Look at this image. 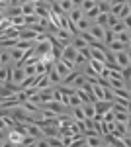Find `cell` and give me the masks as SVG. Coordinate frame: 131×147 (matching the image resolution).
<instances>
[{
  "mask_svg": "<svg viewBox=\"0 0 131 147\" xmlns=\"http://www.w3.org/2000/svg\"><path fill=\"white\" fill-rule=\"evenodd\" d=\"M112 59L114 63L120 69L131 67V57H129V49H123V51H118V53H112Z\"/></svg>",
  "mask_w": 131,
  "mask_h": 147,
  "instance_id": "1",
  "label": "cell"
},
{
  "mask_svg": "<svg viewBox=\"0 0 131 147\" xmlns=\"http://www.w3.org/2000/svg\"><path fill=\"white\" fill-rule=\"evenodd\" d=\"M24 77H26V73H24V67H16V65L12 63V65H10V75H8V80L20 86V82L24 80Z\"/></svg>",
  "mask_w": 131,
  "mask_h": 147,
  "instance_id": "2",
  "label": "cell"
},
{
  "mask_svg": "<svg viewBox=\"0 0 131 147\" xmlns=\"http://www.w3.org/2000/svg\"><path fill=\"white\" fill-rule=\"evenodd\" d=\"M88 34H90V37H92V39H96V41H102V43H104V37H106V28H104V26H96V24H90Z\"/></svg>",
  "mask_w": 131,
  "mask_h": 147,
  "instance_id": "3",
  "label": "cell"
},
{
  "mask_svg": "<svg viewBox=\"0 0 131 147\" xmlns=\"http://www.w3.org/2000/svg\"><path fill=\"white\" fill-rule=\"evenodd\" d=\"M39 34L33 26H24L22 30H20V34H18V39H26V41H33L35 39V35Z\"/></svg>",
  "mask_w": 131,
  "mask_h": 147,
  "instance_id": "4",
  "label": "cell"
},
{
  "mask_svg": "<svg viewBox=\"0 0 131 147\" xmlns=\"http://www.w3.org/2000/svg\"><path fill=\"white\" fill-rule=\"evenodd\" d=\"M106 49H108V53H118V51H123V49H129V45H123L121 41L112 39L110 43H106Z\"/></svg>",
  "mask_w": 131,
  "mask_h": 147,
  "instance_id": "5",
  "label": "cell"
},
{
  "mask_svg": "<svg viewBox=\"0 0 131 147\" xmlns=\"http://www.w3.org/2000/svg\"><path fill=\"white\" fill-rule=\"evenodd\" d=\"M131 30H123V32H116L114 34V39L116 41H121L123 45H129V41H131V35H129Z\"/></svg>",
  "mask_w": 131,
  "mask_h": 147,
  "instance_id": "6",
  "label": "cell"
},
{
  "mask_svg": "<svg viewBox=\"0 0 131 147\" xmlns=\"http://www.w3.org/2000/svg\"><path fill=\"white\" fill-rule=\"evenodd\" d=\"M75 55H77V49L71 45V43H67V45L63 47V51H61V57L67 59V61H75Z\"/></svg>",
  "mask_w": 131,
  "mask_h": 147,
  "instance_id": "7",
  "label": "cell"
},
{
  "mask_svg": "<svg viewBox=\"0 0 131 147\" xmlns=\"http://www.w3.org/2000/svg\"><path fill=\"white\" fill-rule=\"evenodd\" d=\"M92 104H94V110H96V114H104V112H108L110 106H112V102H108V100H94Z\"/></svg>",
  "mask_w": 131,
  "mask_h": 147,
  "instance_id": "8",
  "label": "cell"
},
{
  "mask_svg": "<svg viewBox=\"0 0 131 147\" xmlns=\"http://www.w3.org/2000/svg\"><path fill=\"white\" fill-rule=\"evenodd\" d=\"M82 16H84V12L80 10L78 6H75V8H73L71 12H67V18H69V22H73V24H77L78 20L82 18Z\"/></svg>",
  "mask_w": 131,
  "mask_h": 147,
  "instance_id": "9",
  "label": "cell"
},
{
  "mask_svg": "<svg viewBox=\"0 0 131 147\" xmlns=\"http://www.w3.org/2000/svg\"><path fill=\"white\" fill-rule=\"evenodd\" d=\"M37 79H39V75H32V77H24V80L20 82V88H32V86H35L37 84Z\"/></svg>",
  "mask_w": 131,
  "mask_h": 147,
  "instance_id": "10",
  "label": "cell"
},
{
  "mask_svg": "<svg viewBox=\"0 0 131 147\" xmlns=\"http://www.w3.org/2000/svg\"><path fill=\"white\" fill-rule=\"evenodd\" d=\"M8 65H12L10 49H0V67H8Z\"/></svg>",
  "mask_w": 131,
  "mask_h": 147,
  "instance_id": "11",
  "label": "cell"
},
{
  "mask_svg": "<svg viewBox=\"0 0 131 147\" xmlns=\"http://www.w3.org/2000/svg\"><path fill=\"white\" fill-rule=\"evenodd\" d=\"M22 134L20 131H16V129H12V131H8V145H20L22 143Z\"/></svg>",
  "mask_w": 131,
  "mask_h": 147,
  "instance_id": "12",
  "label": "cell"
},
{
  "mask_svg": "<svg viewBox=\"0 0 131 147\" xmlns=\"http://www.w3.org/2000/svg\"><path fill=\"white\" fill-rule=\"evenodd\" d=\"M104 145V139H102V136H86V147H100Z\"/></svg>",
  "mask_w": 131,
  "mask_h": 147,
  "instance_id": "13",
  "label": "cell"
},
{
  "mask_svg": "<svg viewBox=\"0 0 131 147\" xmlns=\"http://www.w3.org/2000/svg\"><path fill=\"white\" fill-rule=\"evenodd\" d=\"M47 77H49V80H51V84H57V86H59V84H61V82H63V77H61V75H59V73H57V71H55V67H51L49 69V73H47Z\"/></svg>",
  "mask_w": 131,
  "mask_h": 147,
  "instance_id": "14",
  "label": "cell"
},
{
  "mask_svg": "<svg viewBox=\"0 0 131 147\" xmlns=\"http://www.w3.org/2000/svg\"><path fill=\"white\" fill-rule=\"evenodd\" d=\"M49 86H53V84H51V80H49V77H47V75H39L35 88H37V90H43V88H49Z\"/></svg>",
  "mask_w": 131,
  "mask_h": 147,
  "instance_id": "15",
  "label": "cell"
},
{
  "mask_svg": "<svg viewBox=\"0 0 131 147\" xmlns=\"http://www.w3.org/2000/svg\"><path fill=\"white\" fill-rule=\"evenodd\" d=\"M39 98H41V104H47V102L53 100V88L49 86V88H43V90H39Z\"/></svg>",
  "mask_w": 131,
  "mask_h": 147,
  "instance_id": "16",
  "label": "cell"
},
{
  "mask_svg": "<svg viewBox=\"0 0 131 147\" xmlns=\"http://www.w3.org/2000/svg\"><path fill=\"white\" fill-rule=\"evenodd\" d=\"M10 53H12V63L16 65V63H20V61L24 59V53H26V51H24V49H20V47H12Z\"/></svg>",
  "mask_w": 131,
  "mask_h": 147,
  "instance_id": "17",
  "label": "cell"
},
{
  "mask_svg": "<svg viewBox=\"0 0 131 147\" xmlns=\"http://www.w3.org/2000/svg\"><path fill=\"white\" fill-rule=\"evenodd\" d=\"M114 120H116V122H123V124H129V110L114 112Z\"/></svg>",
  "mask_w": 131,
  "mask_h": 147,
  "instance_id": "18",
  "label": "cell"
},
{
  "mask_svg": "<svg viewBox=\"0 0 131 147\" xmlns=\"http://www.w3.org/2000/svg\"><path fill=\"white\" fill-rule=\"evenodd\" d=\"M71 45L75 47V49H82V47H88V43L86 41H84V39H82V37H80V35H73V39H71Z\"/></svg>",
  "mask_w": 131,
  "mask_h": 147,
  "instance_id": "19",
  "label": "cell"
},
{
  "mask_svg": "<svg viewBox=\"0 0 131 147\" xmlns=\"http://www.w3.org/2000/svg\"><path fill=\"white\" fill-rule=\"evenodd\" d=\"M75 26H77L78 34H80V32H88V28H90V20H88V18H84V16H82V18H80V20H78V22L75 24Z\"/></svg>",
  "mask_w": 131,
  "mask_h": 147,
  "instance_id": "20",
  "label": "cell"
},
{
  "mask_svg": "<svg viewBox=\"0 0 131 147\" xmlns=\"http://www.w3.org/2000/svg\"><path fill=\"white\" fill-rule=\"evenodd\" d=\"M16 92L12 90L10 86H6V84H0V100H6V98H10V96H14Z\"/></svg>",
  "mask_w": 131,
  "mask_h": 147,
  "instance_id": "21",
  "label": "cell"
},
{
  "mask_svg": "<svg viewBox=\"0 0 131 147\" xmlns=\"http://www.w3.org/2000/svg\"><path fill=\"white\" fill-rule=\"evenodd\" d=\"M88 67L92 69V71H94V73H102V71H104V63H100V61H96V59H88Z\"/></svg>",
  "mask_w": 131,
  "mask_h": 147,
  "instance_id": "22",
  "label": "cell"
},
{
  "mask_svg": "<svg viewBox=\"0 0 131 147\" xmlns=\"http://www.w3.org/2000/svg\"><path fill=\"white\" fill-rule=\"evenodd\" d=\"M16 41H18V37H8V39H0V49H12V47H16Z\"/></svg>",
  "mask_w": 131,
  "mask_h": 147,
  "instance_id": "23",
  "label": "cell"
},
{
  "mask_svg": "<svg viewBox=\"0 0 131 147\" xmlns=\"http://www.w3.org/2000/svg\"><path fill=\"white\" fill-rule=\"evenodd\" d=\"M82 112H84V118H94V114H96V110H94V104H92V102L82 104Z\"/></svg>",
  "mask_w": 131,
  "mask_h": 147,
  "instance_id": "24",
  "label": "cell"
},
{
  "mask_svg": "<svg viewBox=\"0 0 131 147\" xmlns=\"http://www.w3.org/2000/svg\"><path fill=\"white\" fill-rule=\"evenodd\" d=\"M129 16H131V4H129V2H125V4L121 6L118 18H120V20H123V18H129Z\"/></svg>",
  "mask_w": 131,
  "mask_h": 147,
  "instance_id": "25",
  "label": "cell"
},
{
  "mask_svg": "<svg viewBox=\"0 0 131 147\" xmlns=\"http://www.w3.org/2000/svg\"><path fill=\"white\" fill-rule=\"evenodd\" d=\"M106 22H108V14L100 12V14H98V16H96V18H94L90 24H96V26H104V28H106Z\"/></svg>",
  "mask_w": 131,
  "mask_h": 147,
  "instance_id": "26",
  "label": "cell"
},
{
  "mask_svg": "<svg viewBox=\"0 0 131 147\" xmlns=\"http://www.w3.org/2000/svg\"><path fill=\"white\" fill-rule=\"evenodd\" d=\"M96 4H98V0H82L78 8H80V10H82V12H88V10H90V8H94Z\"/></svg>",
  "mask_w": 131,
  "mask_h": 147,
  "instance_id": "27",
  "label": "cell"
},
{
  "mask_svg": "<svg viewBox=\"0 0 131 147\" xmlns=\"http://www.w3.org/2000/svg\"><path fill=\"white\" fill-rule=\"evenodd\" d=\"M10 24L22 30L24 26H26V20H24V16H12V18H10Z\"/></svg>",
  "mask_w": 131,
  "mask_h": 147,
  "instance_id": "28",
  "label": "cell"
},
{
  "mask_svg": "<svg viewBox=\"0 0 131 147\" xmlns=\"http://www.w3.org/2000/svg\"><path fill=\"white\" fill-rule=\"evenodd\" d=\"M116 129L120 131L121 136H129V124H123V122H116Z\"/></svg>",
  "mask_w": 131,
  "mask_h": 147,
  "instance_id": "29",
  "label": "cell"
},
{
  "mask_svg": "<svg viewBox=\"0 0 131 147\" xmlns=\"http://www.w3.org/2000/svg\"><path fill=\"white\" fill-rule=\"evenodd\" d=\"M73 63H75V67H80V65L84 67V65L88 63V59L82 55V53H78V51H77V55H75V61H73Z\"/></svg>",
  "mask_w": 131,
  "mask_h": 147,
  "instance_id": "30",
  "label": "cell"
},
{
  "mask_svg": "<svg viewBox=\"0 0 131 147\" xmlns=\"http://www.w3.org/2000/svg\"><path fill=\"white\" fill-rule=\"evenodd\" d=\"M98 14H100V8H98V4H96L94 8H90V10H88V12H84V18H88V20L92 22V20H94V18H96Z\"/></svg>",
  "mask_w": 131,
  "mask_h": 147,
  "instance_id": "31",
  "label": "cell"
},
{
  "mask_svg": "<svg viewBox=\"0 0 131 147\" xmlns=\"http://www.w3.org/2000/svg\"><path fill=\"white\" fill-rule=\"evenodd\" d=\"M59 6H61V10L65 12H71L73 10V8H75V4H73V2H71V0H61V2H59Z\"/></svg>",
  "mask_w": 131,
  "mask_h": 147,
  "instance_id": "32",
  "label": "cell"
},
{
  "mask_svg": "<svg viewBox=\"0 0 131 147\" xmlns=\"http://www.w3.org/2000/svg\"><path fill=\"white\" fill-rule=\"evenodd\" d=\"M24 20H26V26H35V24L39 22V16H35V14H28V16H24Z\"/></svg>",
  "mask_w": 131,
  "mask_h": 147,
  "instance_id": "33",
  "label": "cell"
},
{
  "mask_svg": "<svg viewBox=\"0 0 131 147\" xmlns=\"http://www.w3.org/2000/svg\"><path fill=\"white\" fill-rule=\"evenodd\" d=\"M6 16H8V18H12V16H24L22 6H10V10L6 12Z\"/></svg>",
  "mask_w": 131,
  "mask_h": 147,
  "instance_id": "34",
  "label": "cell"
},
{
  "mask_svg": "<svg viewBox=\"0 0 131 147\" xmlns=\"http://www.w3.org/2000/svg\"><path fill=\"white\" fill-rule=\"evenodd\" d=\"M33 8H35V4H32V2H28V4H22V14H24V16H28V14H33Z\"/></svg>",
  "mask_w": 131,
  "mask_h": 147,
  "instance_id": "35",
  "label": "cell"
},
{
  "mask_svg": "<svg viewBox=\"0 0 131 147\" xmlns=\"http://www.w3.org/2000/svg\"><path fill=\"white\" fill-rule=\"evenodd\" d=\"M8 75H10V65L8 67H0V82L8 80Z\"/></svg>",
  "mask_w": 131,
  "mask_h": 147,
  "instance_id": "36",
  "label": "cell"
},
{
  "mask_svg": "<svg viewBox=\"0 0 131 147\" xmlns=\"http://www.w3.org/2000/svg\"><path fill=\"white\" fill-rule=\"evenodd\" d=\"M118 22H120V18H118V16H114V14H110V12H108V22H106V28H112V26H116Z\"/></svg>",
  "mask_w": 131,
  "mask_h": 147,
  "instance_id": "37",
  "label": "cell"
},
{
  "mask_svg": "<svg viewBox=\"0 0 131 147\" xmlns=\"http://www.w3.org/2000/svg\"><path fill=\"white\" fill-rule=\"evenodd\" d=\"M24 73H26L28 77H32V75H37V73H35V65H30V63H26V65H24Z\"/></svg>",
  "mask_w": 131,
  "mask_h": 147,
  "instance_id": "38",
  "label": "cell"
},
{
  "mask_svg": "<svg viewBox=\"0 0 131 147\" xmlns=\"http://www.w3.org/2000/svg\"><path fill=\"white\" fill-rule=\"evenodd\" d=\"M110 30H112V32L116 34V32H123V30H127V28H125V26H123V22H121V20H120V22L116 24V26H112Z\"/></svg>",
  "mask_w": 131,
  "mask_h": 147,
  "instance_id": "39",
  "label": "cell"
},
{
  "mask_svg": "<svg viewBox=\"0 0 131 147\" xmlns=\"http://www.w3.org/2000/svg\"><path fill=\"white\" fill-rule=\"evenodd\" d=\"M98 8H100V12L108 14V12H110V4H108V2H102V0H98Z\"/></svg>",
  "mask_w": 131,
  "mask_h": 147,
  "instance_id": "40",
  "label": "cell"
},
{
  "mask_svg": "<svg viewBox=\"0 0 131 147\" xmlns=\"http://www.w3.org/2000/svg\"><path fill=\"white\" fill-rule=\"evenodd\" d=\"M0 129H8V125L4 122V118H0Z\"/></svg>",
  "mask_w": 131,
  "mask_h": 147,
  "instance_id": "41",
  "label": "cell"
},
{
  "mask_svg": "<svg viewBox=\"0 0 131 147\" xmlns=\"http://www.w3.org/2000/svg\"><path fill=\"white\" fill-rule=\"evenodd\" d=\"M6 8H8V4L6 2H0V12H6Z\"/></svg>",
  "mask_w": 131,
  "mask_h": 147,
  "instance_id": "42",
  "label": "cell"
},
{
  "mask_svg": "<svg viewBox=\"0 0 131 147\" xmlns=\"http://www.w3.org/2000/svg\"><path fill=\"white\" fill-rule=\"evenodd\" d=\"M71 2H73L75 6H80V2H82V0H71Z\"/></svg>",
  "mask_w": 131,
  "mask_h": 147,
  "instance_id": "43",
  "label": "cell"
},
{
  "mask_svg": "<svg viewBox=\"0 0 131 147\" xmlns=\"http://www.w3.org/2000/svg\"><path fill=\"white\" fill-rule=\"evenodd\" d=\"M4 16H6V12H0V22L4 20Z\"/></svg>",
  "mask_w": 131,
  "mask_h": 147,
  "instance_id": "44",
  "label": "cell"
},
{
  "mask_svg": "<svg viewBox=\"0 0 131 147\" xmlns=\"http://www.w3.org/2000/svg\"><path fill=\"white\" fill-rule=\"evenodd\" d=\"M28 2H32V0H20V6H22V4H28Z\"/></svg>",
  "mask_w": 131,
  "mask_h": 147,
  "instance_id": "45",
  "label": "cell"
},
{
  "mask_svg": "<svg viewBox=\"0 0 131 147\" xmlns=\"http://www.w3.org/2000/svg\"><path fill=\"white\" fill-rule=\"evenodd\" d=\"M0 2H6V0H0ZM6 4H8V2H6Z\"/></svg>",
  "mask_w": 131,
  "mask_h": 147,
  "instance_id": "46",
  "label": "cell"
},
{
  "mask_svg": "<svg viewBox=\"0 0 131 147\" xmlns=\"http://www.w3.org/2000/svg\"><path fill=\"white\" fill-rule=\"evenodd\" d=\"M53 2H61V0H53Z\"/></svg>",
  "mask_w": 131,
  "mask_h": 147,
  "instance_id": "47",
  "label": "cell"
}]
</instances>
